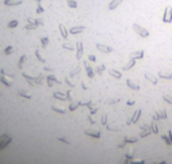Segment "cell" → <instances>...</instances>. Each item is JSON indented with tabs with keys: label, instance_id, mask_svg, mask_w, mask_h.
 <instances>
[{
	"label": "cell",
	"instance_id": "cell-2",
	"mask_svg": "<svg viewBox=\"0 0 172 164\" xmlns=\"http://www.w3.org/2000/svg\"><path fill=\"white\" fill-rule=\"evenodd\" d=\"M163 20L166 22V23H170V22H172V7H167V8H166V14H164Z\"/></svg>",
	"mask_w": 172,
	"mask_h": 164
},
{
	"label": "cell",
	"instance_id": "cell-11",
	"mask_svg": "<svg viewBox=\"0 0 172 164\" xmlns=\"http://www.w3.org/2000/svg\"><path fill=\"white\" fill-rule=\"evenodd\" d=\"M133 65H134V59H132V62H130V63H128V65H125V68H124V69L126 70V69H129V68H132V66H133Z\"/></svg>",
	"mask_w": 172,
	"mask_h": 164
},
{
	"label": "cell",
	"instance_id": "cell-1",
	"mask_svg": "<svg viewBox=\"0 0 172 164\" xmlns=\"http://www.w3.org/2000/svg\"><path fill=\"white\" fill-rule=\"evenodd\" d=\"M133 30H134V31H136L140 36H142V38H147V36L149 35V32L147 31V30L142 28L141 26H138V24H133Z\"/></svg>",
	"mask_w": 172,
	"mask_h": 164
},
{
	"label": "cell",
	"instance_id": "cell-3",
	"mask_svg": "<svg viewBox=\"0 0 172 164\" xmlns=\"http://www.w3.org/2000/svg\"><path fill=\"white\" fill-rule=\"evenodd\" d=\"M85 133H86L87 136L97 137V139H98V137H100V135H101L100 130H97V129H86V130H85Z\"/></svg>",
	"mask_w": 172,
	"mask_h": 164
},
{
	"label": "cell",
	"instance_id": "cell-9",
	"mask_svg": "<svg viewBox=\"0 0 172 164\" xmlns=\"http://www.w3.org/2000/svg\"><path fill=\"white\" fill-rule=\"evenodd\" d=\"M77 47H78V54H77V58L79 59V58H81V55H82V44L78 42V43H77Z\"/></svg>",
	"mask_w": 172,
	"mask_h": 164
},
{
	"label": "cell",
	"instance_id": "cell-12",
	"mask_svg": "<svg viewBox=\"0 0 172 164\" xmlns=\"http://www.w3.org/2000/svg\"><path fill=\"white\" fill-rule=\"evenodd\" d=\"M110 74H112V76H114V77H117V78H120V77H121V74H117V73H114V70H112V72H110Z\"/></svg>",
	"mask_w": 172,
	"mask_h": 164
},
{
	"label": "cell",
	"instance_id": "cell-7",
	"mask_svg": "<svg viewBox=\"0 0 172 164\" xmlns=\"http://www.w3.org/2000/svg\"><path fill=\"white\" fill-rule=\"evenodd\" d=\"M142 55H144V53H142V51H137V53H132V54H130V58H132V59L142 58Z\"/></svg>",
	"mask_w": 172,
	"mask_h": 164
},
{
	"label": "cell",
	"instance_id": "cell-10",
	"mask_svg": "<svg viewBox=\"0 0 172 164\" xmlns=\"http://www.w3.org/2000/svg\"><path fill=\"white\" fill-rule=\"evenodd\" d=\"M67 6L70 7V8H75V7H77V3L74 2V0H67Z\"/></svg>",
	"mask_w": 172,
	"mask_h": 164
},
{
	"label": "cell",
	"instance_id": "cell-13",
	"mask_svg": "<svg viewBox=\"0 0 172 164\" xmlns=\"http://www.w3.org/2000/svg\"><path fill=\"white\" fill-rule=\"evenodd\" d=\"M129 85H130V86H132V88H134V89H136V88H137V86H136V85H134V84H133V82H132V81H128V86H129Z\"/></svg>",
	"mask_w": 172,
	"mask_h": 164
},
{
	"label": "cell",
	"instance_id": "cell-5",
	"mask_svg": "<svg viewBox=\"0 0 172 164\" xmlns=\"http://www.w3.org/2000/svg\"><path fill=\"white\" fill-rule=\"evenodd\" d=\"M59 31H61V35H62V38H67V31H66V27L63 24H59Z\"/></svg>",
	"mask_w": 172,
	"mask_h": 164
},
{
	"label": "cell",
	"instance_id": "cell-8",
	"mask_svg": "<svg viewBox=\"0 0 172 164\" xmlns=\"http://www.w3.org/2000/svg\"><path fill=\"white\" fill-rule=\"evenodd\" d=\"M83 30H85V27H73L70 30V32L71 34H78V32H82Z\"/></svg>",
	"mask_w": 172,
	"mask_h": 164
},
{
	"label": "cell",
	"instance_id": "cell-4",
	"mask_svg": "<svg viewBox=\"0 0 172 164\" xmlns=\"http://www.w3.org/2000/svg\"><path fill=\"white\" fill-rule=\"evenodd\" d=\"M121 3H122V0H113L110 4H109L108 8H109V10H114L116 7H118L120 4H121Z\"/></svg>",
	"mask_w": 172,
	"mask_h": 164
},
{
	"label": "cell",
	"instance_id": "cell-6",
	"mask_svg": "<svg viewBox=\"0 0 172 164\" xmlns=\"http://www.w3.org/2000/svg\"><path fill=\"white\" fill-rule=\"evenodd\" d=\"M98 48H101V51H104V53H110L112 48L108 47V46H104V44H97Z\"/></svg>",
	"mask_w": 172,
	"mask_h": 164
}]
</instances>
